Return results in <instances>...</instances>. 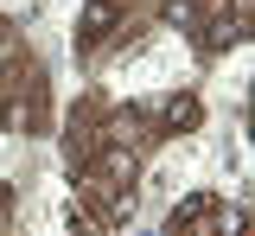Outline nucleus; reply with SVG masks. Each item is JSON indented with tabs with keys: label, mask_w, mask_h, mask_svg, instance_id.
I'll return each mask as SVG.
<instances>
[{
	"label": "nucleus",
	"mask_w": 255,
	"mask_h": 236,
	"mask_svg": "<svg viewBox=\"0 0 255 236\" xmlns=\"http://www.w3.org/2000/svg\"><path fill=\"white\" fill-rule=\"evenodd\" d=\"M115 26V6L109 0H90V13H83V32H77V45H96V38Z\"/></svg>",
	"instance_id": "f257e3e1"
}]
</instances>
